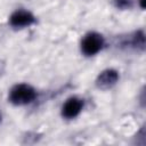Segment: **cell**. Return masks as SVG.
Masks as SVG:
<instances>
[{
	"mask_svg": "<svg viewBox=\"0 0 146 146\" xmlns=\"http://www.w3.org/2000/svg\"><path fill=\"white\" fill-rule=\"evenodd\" d=\"M36 97L35 90L30 86L25 83L16 84L9 94V100L14 105H26L32 103Z\"/></svg>",
	"mask_w": 146,
	"mask_h": 146,
	"instance_id": "6da1fadb",
	"label": "cell"
},
{
	"mask_svg": "<svg viewBox=\"0 0 146 146\" xmlns=\"http://www.w3.org/2000/svg\"><path fill=\"white\" fill-rule=\"evenodd\" d=\"M103 36L96 32H91L84 35L81 42V49L86 56H94L103 48Z\"/></svg>",
	"mask_w": 146,
	"mask_h": 146,
	"instance_id": "7a4b0ae2",
	"label": "cell"
},
{
	"mask_svg": "<svg viewBox=\"0 0 146 146\" xmlns=\"http://www.w3.org/2000/svg\"><path fill=\"white\" fill-rule=\"evenodd\" d=\"M34 16L27 10H16L11 14L9 22L14 27H24L34 23Z\"/></svg>",
	"mask_w": 146,
	"mask_h": 146,
	"instance_id": "3957f363",
	"label": "cell"
},
{
	"mask_svg": "<svg viewBox=\"0 0 146 146\" xmlns=\"http://www.w3.org/2000/svg\"><path fill=\"white\" fill-rule=\"evenodd\" d=\"M119 80V73L115 70L108 68L103 71L96 80V86L100 89H108L111 87H113Z\"/></svg>",
	"mask_w": 146,
	"mask_h": 146,
	"instance_id": "277c9868",
	"label": "cell"
},
{
	"mask_svg": "<svg viewBox=\"0 0 146 146\" xmlns=\"http://www.w3.org/2000/svg\"><path fill=\"white\" fill-rule=\"evenodd\" d=\"M82 107H83V102L80 98H76V97L68 98L63 105L62 114L66 119H73L81 112Z\"/></svg>",
	"mask_w": 146,
	"mask_h": 146,
	"instance_id": "5b68a950",
	"label": "cell"
},
{
	"mask_svg": "<svg viewBox=\"0 0 146 146\" xmlns=\"http://www.w3.org/2000/svg\"><path fill=\"white\" fill-rule=\"evenodd\" d=\"M115 6L120 9H127L131 7V0H114Z\"/></svg>",
	"mask_w": 146,
	"mask_h": 146,
	"instance_id": "8992f818",
	"label": "cell"
}]
</instances>
